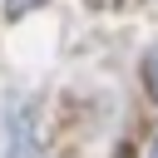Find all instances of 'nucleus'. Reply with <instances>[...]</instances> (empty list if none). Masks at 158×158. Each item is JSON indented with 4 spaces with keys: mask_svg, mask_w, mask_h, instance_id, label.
<instances>
[{
    "mask_svg": "<svg viewBox=\"0 0 158 158\" xmlns=\"http://www.w3.org/2000/svg\"><path fill=\"white\" fill-rule=\"evenodd\" d=\"M143 79H148V94L158 99V49H148V59H143Z\"/></svg>",
    "mask_w": 158,
    "mask_h": 158,
    "instance_id": "nucleus-1",
    "label": "nucleus"
},
{
    "mask_svg": "<svg viewBox=\"0 0 158 158\" xmlns=\"http://www.w3.org/2000/svg\"><path fill=\"white\" fill-rule=\"evenodd\" d=\"M35 5H44V0H10V15H30Z\"/></svg>",
    "mask_w": 158,
    "mask_h": 158,
    "instance_id": "nucleus-2",
    "label": "nucleus"
},
{
    "mask_svg": "<svg viewBox=\"0 0 158 158\" xmlns=\"http://www.w3.org/2000/svg\"><path fill=\"white\" fill-rule=\"evenodd\" d=\"M148 158H158V138H153V148H148Z\"/></svg>",
    "mask_w": 158,
    "mask_h": 158,
    "instance_id": "nucleus-3",
    "label": "nucleus"
}]
</instances>
